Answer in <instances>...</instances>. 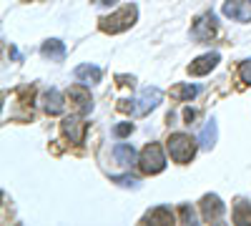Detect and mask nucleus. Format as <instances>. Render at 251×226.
<instances>
[{"mask_svg":"<svg viewBox=\"0 0 251 226\" xmlns=\"http://www.w3.org/2000/svg\"><path fill=\"white\" fill-rule=\"evenodd\" d=\"M161 98H163V91L156 88V86H149V88H143V91L138 93V98H133V100H121L118 111L131 113V116H146V113H151V111L161 103Z\"/></svg>","mask_w":251,"mask_h":226,"instance_id":"nucleus-1","label":"nucleus"},{"mask_svg":"<svg viewBox=\"0 0 251 226\" xmlns=\"http://www.w3.org/2000/svg\"><path fill=\"white\" fill-rule=\"evenodd\" d=\"M136 18H138V8L131 3V5L121 8L118 13H113V15L100 18V20H98V28H100L103 33H123V30H128V28L136 23Z\"/></svg>","mask_w":251,"mask_h":226,"instance_id":"nucleus-2","label":"nucleus"},{"mask_svg":"<svg viewBox=\"0 0 251 226\" xmlns=\"http://www.w3.org/2000/svg\"><path fill=\"white\" fill-rule=\"evenodd\" d=\"M169 153L176 163H188L196 156V141L188 133H171L169 136Z\"/></svg>","mask_w":251,"mask_h":226,"instance_id":"nucleus-3","label":"nucleus"},{"mask_svg":"<svg viewBox=\"0 0 251 226\" xmlns=\"http://www.w3.org/2000/svg\"><path fill=\"white\" fill-rule=\"evenodd\" d=\"M138 166L143 174H161L166 169V156H163V149L158 143H149L141 156H138Z\"/></svg>","mask_w":251,"mask_h":226,"instance_id":"nucleus-4","label":"nucleus"},{"mask_svg":"<svg viewBox=\"0 0 251 226\" xmlns=\"http://www.w3.org/2000/svg\"><path fill=\"white\" fill-rule=\"evenodd\" d=\"M60 131H63V136H66L71 143H83L86 131H88V123L83 121L80 116H66L63 123H60Z\"/></svg>","mask_w":251,"mask_h":226,"instance_id":"nucleus-5","label":"nucleus"},{"mask_svg":"<svg viewBox=\"0 0 251 226\" xmlns=\"http://www.w3.org/2000/svg\"><path fill=\"white\" fill-rule=\"evenodd\" d=\"M221 10L226 18L236 20V23H249L251 20V0H226Z\"/></svg>","mask_w":251,"mask_h":226,"instance_id":"nucleus-6","label":"nucleus"},{"mask_svg":"<svg viewBox=\"0 0 251 226\" xmlns=\"http://www.w3.org/2000/svg\"><path fill=\"white\" fill-rule=\"evenodd\" d=\"M191 35H194V40H199V43H206V40H211V38L216 35V18H214L211 13H206V15L196 18Z\"/></svg>","mask_w":251,"mask_h":226,"instance_id":"nucleus-7","label":"nucleus"},{"mask_svg":"<svg viewBox=\"0 0 251 226\" xmlns=\"http://www.w3.org/2000/svg\"><path fill=\"white\" fill-rule=\"evenodd\" d=\"M224 211H226V206L221 203V199L216 194H206L201 199V216H203V221H221Z\"/></svg>","mask_w":251,"mask_h":226,"instance_id":"nucleus-8","label":"nucleus"},{"mask_svg":"<svg viewBox=\"0 0 251 226\" xmlns=\"http://www.w3.org/2000/svg\"><path fill=\"white\" fill-rule=\"evenodd\" d=\"M221 60L219 53H206V55H199L194 63H188V73L191 75H206L216 68V63Z\"/></svg>","mask_w":251,"mask_h":226,"instance_id":"nucleus-9","label":"nucleus"},{"mask_svg":"<svg viewBox=\"0 0 251 226\" xmlns=\"http://www.w3.org/2000/svg\"><path fill=\"white\" fill-rule=\"evenodd\" d=\"M216 141H219V123H216V118H208V121L203 123V128H201L199 143H201L203 151H211V149L216 146Z\"/></svg>","mask_w":251,"mask_h":226,"instance_id":"nucleus-10","label":"nucleus"},{"mask_svg":"<svg viewBox=\"0 0 251 226\" xmlns=\"http://www.w3.org/2000/svg\"><path fill=\"white\" fill-rule=\"evenodd\" d=\"M75 78L80 80L83 86H96L100 83V78H103V71L98 66H91V63H80L75 68Z\"/></svg>","mask_w":251,"mask_h":226,"instance_id":"nucleus-11","label":"nucleus"},{"mask_svg":"<svg viewBox=\"0 0 251 226\" xmlns=\"http://www.w3.org/2000/svg\"><path fill=\"white\" fill-rule=\"evenodd\" d=\"M40 53H43V58L50 60V63H60V60L66 58V46H63L58 38H50L40 46Z\"/></svg>","mask_w":251,"mask_h":226,"instance_id":"nucleus-12","label":"nucleus"},{"mask_svg":"<svg viewBox=\"0 0 251 226\" xmlns=\"http://www.w3.org/2000/svg\"><path fill=\"white\" fill-rule=\"evenodd\" d=\"M174 221H176V216H174L171 206H166V203L151 209L149 214L143 216V224H174Z\"/></svg>","mask_w":251,"mask_h":226,"instance_id":"nucleus-13","label":"nucleus"},{"mask_svg":"<svg viewBox=\"0 0 251 226\" xmlns=\"http://www.w3.org/2000/svg\"><path fill=\"white\" fill-rule=\"evenodd\" d=\"M68 96H71V100H75V106H78L80 116H83V113H91V111H93V100H91L88 91L83 88V86H73V88L68 91Z\"/></svg>","mask_w":251,"mask_h":226,"instance_id":"nucleus-14","label":"nucleus"},{"mask_svg":"<svg viewBox=\"0 0 251 226\" xmlns=\"http://www.w3.org/2000/svg\"><path fill=\"white\" fill-rule=\"evenodd\" d=\"M43 108H46V113H50V116L63 113V93H60L58 88H50V91L43 93Z\"/></svg>","mask_w":251,"mask_h":226,"instance_id":"nucleus-15","label":"nucleus"},{"mask_svg":"<svg viewBox=\"0 0 251 226\" xmlns=\"http://www.w3.org/2000/svg\"><path fill=\"white\" fill-rule=\"evenodd\" d=\"M113 156H116L118 163H123V166H133L136 158H138V153H136V149L131 146V143H116Z\"/></svg>","mask_w":251,"mask_h":226,"instance_id":"nucleus-16","label":"nucleus"},{"mask_svg":"<svg viewBox=\"0 0 251 226\" xmlns=\"http://www.w3.org/2000/svg\"><path fill=\"white\" fill-rule=\"evenodd\" d=\"M199 86L196 83H181V86H176L174 91H171V96L174 98H178V100H191V98H196L199 96Z\"/></svg>","mask_w":251,"mask_h":226,"instance_id":"nucleus-17","label":"nucleus"},{"mask_svg":"<svg viewBox=\"0 0 251 226\" xmlns=\"http://www.w3.org/2000/svg\"><path fill=\"white\" fill-rule=\"evenodd\" d=\"M231 216H234V224H251V201H239Z\"/></svg>","mask_w":251,"mask_h":226,"instance_id":"nucleus-18","label":"nucleus"},{"mask_svg":"<svg viewBox=\"0 0 251 226\" xmlns=\"http://www.w3.org/2000/svg\"><path fill=\"white\" fill-rule=\"evenodd\" d=\"M113 181H118L126 189H138V178L136 176H113Z\"/></svg>","mask_w":251,"mask_h":226,"instance_id":"nucleus-19","label":"nucleus"},{"mask_svg":"<svg viewBox=\"0 0 251 226\" xmlns=\"http://www.w3.org/2000/svg\"><path fill=\"white\" fill-rule=\"evenodd\" d=\"M239 78L244 80V83H251V58L239 66Z\"/></svg>","mask_w":251,"mask_h":226,"instance_id":"nucleus-20","label":"nucleus"},{"mask_svg":"<svg viewBox=\"0 0 251 226\" xmlns=\"http://www.w3.org/2000/svg\"><path fill=\"white\" fill-rule=\"evenodd\" d=\"M178 211H181V219H183V224H196V214H194V209L188 206V203H183V206H181Z\"/></svg>","mask_w":251,"mask_h":226,"instance_id":"nucleus-21","label":"nucleus"},{"mask_svg":"<svg viewBox=\"0 0 251 226\" xmlns=\"http://www.w3.org/2000/svg\"><path fill=\"white\" fill-rule=\"evenodd\" d=\"M131 131H133V123H118V126H116V136H121V138L128 136Z\"/></svg>","mask_w":251,"mask_h":226,"instance_id":"nucleus-22","label":"nucleus"},{"mask_svg":"<svg viewBox=\"0 0 251 226\" xmlns=\"http://www.w3.org/2000/svg\"><path fill=\"white\" fill-rule=\"evenodd\" d=\"M183 118H186L188 123H191V121L196 118V111H191V108H186V111H183Z\"/></svg>","mask_w":251,"mask_h":226,"instance_id":"nucleus-23","label":"nucleus"},{"mask_svg":"<svg viewBox=\"0 0 251 226\" xmlns=\"http://www.w3.org/2000/svg\"><path fill=\"white\" fill-rule=\"evenodd\" d=\"M118 80H121V86H133V78L128 75H118Z\"/></svg>","mask_w":251,"mask_h":226,"instance_id":"nucleus-24","label":"nucleus"},{"mask_svg":"<svg viewBox=\"0 0 251 226\" xmlns=\"http://www.w3.org/2000/svg\"><path fill=\"white\" fill-rule=\"evenodd\" d=\"M96 5H111V3H118V0H93Z\"/></svg>","mask_w":251,"mask_h":226,"instance_id":"nucleus-25","label":"nucleus"}]
</instances>
